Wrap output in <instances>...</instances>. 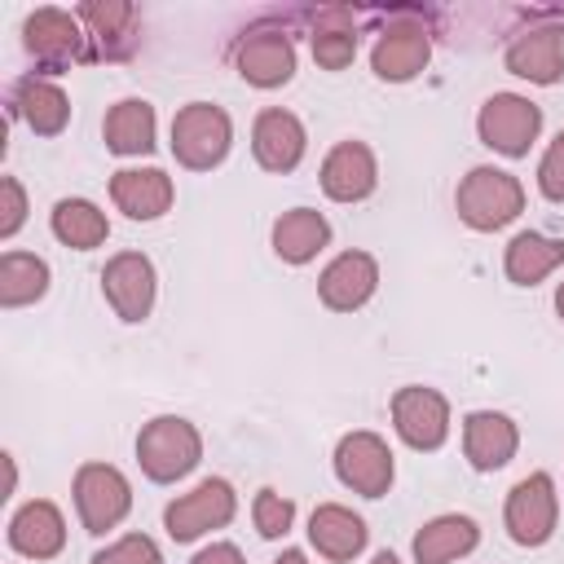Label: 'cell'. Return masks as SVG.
Listing matches in <instances>:
<instances>
[{
	"mask_svg": "<svg viewBox=\"0 0 564 564\" xmlns=\"http://www.w3.org/2000/svg\"><path fill=\"white\" fill-rule=\"evenodd\" d=\"M454 203H458V220H463L467 229L494 234V229L511 225V220L524 212V185H520L511 172L480 163V167H471V172L458 181Z\"/></svg>",
	"mask_w": 564,
	"mask_h": 564,
	"instance_id": "cell-1",
	"label": "cell"
},
{
	"mask_svg": "<svg viewBox=\"0 0 564 564\" xmlns=\"http://www.w3.org/2000/svg\"><path fill=\"white\" fill-rule=\"evenodd\" d=\"M198 458H203V436L181 414H159L137 436V463L159 485H172V480L189 476L198 467Z\"/></svg>",
	"mask_w": 564,
	"mask_h": 564,
	"instance_id": "cell-2",
	"label": "cell"
},
{
	"mask_svg": "<svg viewBox=\"0 0 564 564\" xmlns=\"http://www.w3.org/2000/svg\"><path fill=\"white\" fill-rule=\"evenodd\" d=\"M234 145V123L220 106L212 101H189L176 110L172 119V154L181 167L189 172H207L216 167Z\"/></svg>",
	"mask_w": 564,
	"mask_h": 564,
	"instance_id": "cell-3",
	"label": "cell"
},
{
	"mask_svg": "<svg viewBox=\"0 0 564 564\" xmlns=\"http://www.w3.org/2000/svg\"><path fill=\"white\" fill-rule=\"evenodd\" d=\"M476 132L489 150L520 159V154H529V145L542 132V110H538V101H529L520 93H494L476 115Z\"/></svg>",
	"mask_w": 564,
	"mask_h": 564,
	"instance_id": "cell-4",
	"label": "cell"
},
{
	"mask_svg": "<svg viewBox=\"0 0 564 564\" xmlns=\"http://www.w3.org/2000/svg\"><path fill=\"white\" fill-rule=\"evenodd\" d=\"M234 511H238V494H234V485L220 480V476H207L203 485H194L189 494H181L176 502H167L163 524H167L172 542H194V538H203V533L229 524Z\"/></svg>",
	"mask_w": 564,
	"mask_h": 564,
	"instance_id": "cell-5",
	"label": "cell"
},
{
	"mask_svg": "<svg viewBox=\"0 0 564 564\" xmlns=\"http://www.w3.org/2000/svg\"><path fill=\"white\" fill-rule=\"evenodd\" d=\"M75 507L88 533H106L132 511V485L110 463H84L75 471Z\"/></svg>",
	"mask_w": 564,
	"mask_h": 564,
	"instance_id": "cell-6",
	"label": "cell"
},
{
	"mask_svg": "<svg viewBox=\"0 0 564 564\" xmlns=\"http://www.w3.org/2000/svg\"><path fill=\"white\" fill-rule=\"evenodd\" d=\"M335 476H339V485H348L361 498H383L397 476L388 441L375 432H348L335 445Z\"/></svg>",
	"mask_w": 564,
	"mask_h": 564,
	"instance_id": "cell-7",
	"label": "cell"
},
{
	"mask_svg": "<svg viewBox=\"0 0 564 564\" xmlns=\"http://www.w3.org/2000/svg\"><path fill=\"white\" fill-rule=\"evenodd\" d=\"M507 533L511 542L520 546H542L551 533H555V520H560V494H555V480L546 471H533L524 476L511 494H507Z\"/></svg>",
	"mask_w": 564,
	"mask_h": 564,
	"instance_id": "cell-8",
	"label": "cell"
},
{
	"mask_svg": "<svg viewBox=\"0 0 564 564\" xmlns=\"http://www.w3.org/2000/svg\"><path fill=\"white\" fill-rule=\"evenodd\" d=\"M392 427L410 449H441L449 436V401L436 388L410 383L392 397Z\"/></svg>",
	"mask_w": 564,
	"mask_h": 564,
	"instance_id": "cell-9",
	"label": "cell"
},
{
	"mask_svg": "<svg viewBox=\"0 0 564 564\" xmlns=\"http://www.w3.org/2000/svg\"><path fill=\"white\" fill-rule=\"evenodd\" d=\"M101 291H106L110 308H115L123 322H145L150 308H154V291H159L154 264H150L141 251H119V256H110L106 269H101Z\"/></svg>",
	"mask_w": 564,
	"mask_h": 564,
	"instance_id": "cell-10",
	"label": "cell"
},
{
	"mask_svg": "<svg viewBox=\"0 0 564 564\" xmlns=\"http://www.w3.org/2000/svg\"><path fill=\"white\" fill-rule=\"evenodd\" d=\"M234 62H238V75L256 88H282L291 75H295V44L286 31H273V26H256L238 40L234 48Z\"/></svg>",
	"mask_w": 564,
	"mask_h": 564,
	"instance_id": "cell-11",
	"label": "cell"
},
{
	"mask_svg": "<svg viewBox=\"0 0 564 564\" xmlns=\"http://www.w3.org/2000/svg\"><path fill=\"white\" fill-rule=\"evenodd\" d=\"M427 57H432V35H427V26H419V22H410V18L388 22V26L379 31L375 48H370V66H375V75L388 79V84L414 79V75L427 66Z\"/></svg>",
	"mask_w": 564,
	"mask_h": 564,
	"instance_id": "cell-12",
	"label": "cell"
},
{
	"mask_svg": "<svg viewBox=\"0 0 564 564\" xmlns=\"http://www.w3.org/2000/svg\"><path fill=\"white\" fill-rule=\"evenodd\" d=\"M375 286H379V264H375L370 251H339V256L322 269V278H317V295H322V304L335 308V313L361 308V304L375 295Z\"/></svg>",
	"mask_w": 564,
	"mask_h": 564,
	"instance_id": "cell-13",
	"label": "cell"
},
{
	"mask_svg": "<svg viewBox=\"0 0 564 564\" xmlns=\"http://www.w3.org/2000/svg\"><path fill=\"white\" fill-rule=\"evenodd\" d=\"M379 185V163L370 154L366 141H339L326 159H322V189L335 203H361L370 198Z\"/></svg>",
	"mask_w": 564,
	"mask_h": 564,
	"instance_id": "cell-14",
	"label": "cell"
},
{
	"mask_svg": "<svg viewBox=\"0 0 564 564\" xmlns=\"http://www.w3.org/2000/svg\"><path fill=\"white\" fill-rule=\"evenodd\" d=\"M304 145H308L304 123L291 110L269 106V110L256 115V123H251V150H256V163L264 172H291V167H300Z\"/></svg>",
	"mask_w": 564,
	"mask_h": 564,
	"instance_id": "cell-15",
	"label": "cell"
},
{
	"mask_svg": "<svg viewBox=\"0 0 564 564\" xmlns=\"http://www.w3.org/2000/svg\"><path fill=\"white\" fill-rule=\"evenodd\" d=\"M507 70L529 84H555L564 75V31L555 22L520 31L507 44Z\"/></svg>",
	"mask_w": 564,
	"mask_h": 564,
	"instance_id": "cell-16",
	"label": "cell"
},
{
	"mask_svg": "<svg viewBox=\"0 0 564 564\" xmlns=\"http://www.w3.org/2000/svg\"><path fill=\"white\" fill-rule=\"evenodd\" d=\"M520 427L498 410H471L463 419V454L476 471H498L516 458Z\"/></svg>",
	"mask_w": 564,
	"mask_h": 564,
	"instance_id": "cell-17",
	"label": "cell"
},
{
	"mask_svg": "<svg viewBox=\"0 0 564 564\" xmlns=\"http://www.w3.org/2000/svg\"><path fill=\"white\" fill-rule=\"evenodd\" d=\"M110 198L128 220H159L172 207L176 189L163 167H119L110 176Z\"/></svg>",
	"mask_w": 564,
	"mask_h": 564,
	"instance_id": "cell-18",
	"label": "cell"
},
{
	"mask_svg": "<svg viewBox=\"0 0 564 564\" xmlns=\"http://www.w3.org/2000/svg\"><path fill=\"white\" fill-rule=\"evenodd\" d=\"M22 44L26 53H35V62L44 66H66L79 57L84 35H79V18L66 9H35L22 22Z\"/></svg>",
	"mask_w": 564,
	"mask_h": 564,
	"instance_id": "cell-19",
	"label": "cell"
},
{
	"mask_svg": "<svg viewBox=\"0 0 564 564\" xmlns=\"http://www.w3.org/2000/svg\"><path fill=\"white\" fill-rule=\"evenodd\" d=\"M9 546L26 560H53L62 546H66V520L53 502L35 498V502H22L9 520Z\"/></svg>",
	"mask_w": 564,
	"mask_h": 564,
	"instance_id": "cell-20",
	"label": "cell"
},
{
	"mask_svg": "<svg viewBox=\"0 0 564 564\" xmlns=\"http://www.w3.org/2000/svg\"><path fill=\"white\" fill-rule=\"evenodd\" d=\"M366 538H370L366 520H361L357 511H348L344 502H322V507L308 516V542H313L326 560H335V564L357 560V555L366 551Z\"/></svg>",
	"mask_w": 564,
	"mask_h": 564,
	"instance_id": "cell-21",
	"label": "cell"
},
{
	"mask_svg": "<svg viewBox=\"0 0 564 564\" xmlns=\"http://www.w3.org/2000/svg\"><path fill=\"white\" fill-rule=\"evenodd\" d=\"M480 542V529L471 516H436L414 533V564H454L463 555H471Z\"/></svg>",
	"mask_w": 564,
	"mask_h": 564,
	"instance_id": "cell-22",
	"label": "cell"
},
{
	"mask_svg": "<svg viewBox=\"0 0 564 564\" xmlns=\"http://www.w3.org/2000/svg\"><path fill=\"white\" fill-rule=\"evenodd\" d=\"M564 264V242L551 238V234H538V229H524L507 242V256H502V269L516 286H538L542 278H551L555 269Z\"/></svg>",
	"mask_w": 564,
	"mask_h": 564,
	"instance_id": "cell-23",
	"label": "cell"
},
{
	"mask_svg": "<svg viewBox=\"0 0 564 564\" xmlns=\"http://www.w3.org/2000/svg\"><path fill=\"white\" fill-rule=\"evenodd\" d=\"M326 242H330V225L313 207H291L273 220V251L286 264H308Z\"/></svg>",
	"mask_w": 564,
	"mask_h": 564,
	"instance_id": "cell-24",
	"label": "cell"
},
{
	"mask_svg": "<svg viewBox=\"0 0 564 564\" xmlns=\"http://www.w3.org/2000/svg\"><path fill=\"white\" fill-rule=\"evenodd\" d=\"M106 145L115 154H150L154 150V106L145 97H123L106 115Z\"/></svg>",
	"mask_w": 564,
	"mask_h": 564,
	"instance_id": "cell-25",
	"label": "cell"
},
{
	"mask_svg": "<svg viewBox=\"0 0 564 564\" xmlns=\"http://www.w3.org/2000/svg\"><path fill=\"white\" fill-rule=\"evenodd\" d=\"M13 110L31 123V132L57 137L66 128V119H70V97L53 79H22L18 97H13Z\"/></svg>",
	"mask_w": 564,
	"mask_h": 564,
	"instance_id": "cell-26",
	"label": "cell"
},
{
	"mask_svg": "<svg viewBox=\"0 0 564 564\" xmlns=\"http://www.w3.org/2000/svg\"><path fill=\"white\" fill-rule=\"evenodd\" d=\"M48 225H53V238L66 242V247H75V251L101 247L106 234H110L106 212H101L97 203H88V198H57Z\"/></svg>",
	"mask_w": 564,
	"mask_h": 564,
	"instance_id": "cell-27",
	"label": "cell"
},
{
	"mask_svg": "<svg viewBox=\"0 0 564 564\" xmlns=\"http://www.w3.org/2000/svg\"><path fill=\"white\" fill-rule=\"evenodd\" d=\"M48 291V264L31 251H4L0 256V304L22 308L35 304Z\"/></svg>",
	"mask_w": 564,
	"mask_h": 564,
	"instance_id": "cell-28",
	"label": "cell"
},
{
	"mask_svg": "<svg viewBox=\"0 0 564 564\" xmlns=\"http://www.w3.org/2000/svg\"><path fill=\"white\" fill-rule=\"evenodd\" d=\"M313 57L326 70H344L357 57V35L348 26H317L313 31Z\"/></svg>",
	"mask_w": 564,
	"mask_h": 564,
	"instance_id": "cell-29",
	"label": "cell"
},
{
	"mask_svg": "<svg viewBox=\"0 0 564 564\" xmlns=\"http://www.w3.org/2000/svg\"><path fill=\"white\" fill-rule=\"evenodd\" d=\"M79 18L93 26V35L115 40V35H123V26L137 18V9H132L128 0H88V4H79Z\"/></svg>",
	"mask_w": 564,
	"mask_h": 564,
	"instance_id": "cell-30",
	"label": "cell"
},
{
	"mask_svg": "<svg viewBox=\"0 0 564 564\" xmlns=\"http://www.w3.org/2000/svg\"><path fill=\"white\" fill-rule=\"evenodd\" d=\"M251 516H256L260 538H282L291 529V520H295V502L282 498L278 489H260L256 502H251Z\"/></svg>",
	"mask_w": 564,
	"mask_h": 564,
	"instance_id": "cell-31",
	"label": "cell"
},
{
	"mask_svg": "<svg viewBox=\"0 0 564 564\" xmlns=\"http://www.w3.org/2000/svg\"><path fill=\"white\" fill-rule=\"evenodd\" d=\"M93 564H163V555H159V542H154V538L128 533V538L110 542L106 551H97Z\"/></svg>",
	"mask_w": 564,
	"mask_h": 564,
	"instance_id": "cell-32",
	"label": "cell"
},
{
	"mask_svg": "<svg viewBox=\"0 0 564 564\" xmlns=\"http://www.w3.org/2000/svg\"><path fill=\"white\" fill-rule=\"evenodd\" d=\"M538 189H542V198L564 203V132L546 145V154L538 163Z\"/></svg>",
	"mask_w": 564,
	"mask_h": 564,
	"instance_id": "cell-33",
	"label": "cell"
},
{
	"mask_svg": "<svg viewBox=\"0 0 564 564\" xmlns=\"http://www.w3.org/2000/svg\"><path fill=\"white\" fill-rule=\"evenodd\" d=\"M0 194H4V207H0V238H13L26 220V194L18 185V176H4L0 181Z\"/></svg>",
	"mask_w": 564,
	"mask_h": 564,
	"instance_id": "cell-34",
	"label": "cell"
},
{
	"mask_svg": "<svg viewBox=\"0 0 564 564\" xmlns=\"http://www.w3.org/2000/svg\"><path fill=\"white\" fill-rule=\"evenodd\" d=\"M189 564H247V560H242V551H238L234 542H212V546H203Z\"/></svg>",
	"mask_w": 564,
	"mask_h": 564,
	"instance_id": "cell-35",
	"label": "cell"
},
{
	"mask_svg": "<svg viewBox=\"0 0 564 564\" xmlns=\"http://www.w3.org/2000/svg\"><path fill=\"white\" fill-rule=\"evenodd\" d=\"M273 564H308V555H304V551H282Z\"/></svg>",
	"mask_w": 564,
	"mask_h": 564,
	"instance_id": "cell-36",
	"label": "cell"
},
{
	"mask_svg": "<svg viewBox=\"0 0 564 564\" xmlns=\"http://www.w3.org/2000/svg\"><path fill=\"white\" fill-rule=\"evenodd\" d=\"M370 564H401V560H397V555H392V551H379V555H375V560H370Z\"/></svg>",
	"mask_w": 564,
	"mask_h": 564,
	"instance_id": "cell-37",
	"label": "cell"
},
{
	"mask_svg": "<svg viewBox=\"0 0 564 564\" xmlns=\"http://www.w3.org/2000/svg\"><path fill=\"white\" fill-rule=\"evenodd\" d=\"M555 313L564 317V282H560V291H555Z\"/></svg>",
	"mask_w": 564,
	"mask_h": 564,
	"instance_id": "cell-38",
	"label": "cell"
}]
</instances>
